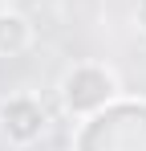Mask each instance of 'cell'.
<instances>
[{"mask_svg": "<svg viewBox=\"0 0 146 151\" xmlns=\"http://www.w3.org/2000/svg\"><path fill=\"white\" fill-rule=\"evenodd\" d=\"M118 90H122L118 74L110 65H101V61H77V65H69L61 74V86H57L61 106H65V114L73 123L94 119L97 110H106L110 102L118 98Z\"/></svg>", "mask_w": 146, "mask_h": 151, "instance_id": "6da1fadb", "label": "cell"}, {"mask_svg": "<svg viewBox=\"0 0 146 151\" xmlns=\"http://www.w3.org/2000/svg\"><path fill=\"white\" fill-rule=\"evenodd\" d=\"M49 135V110L37 94H8L0 98V139L12 151H28Z\"/></svg>", "mask_w": 146, "mask_h": 151, "instance_id": "7a4b0ae2", "label": "cell"}, {"mask_svg": "<svg viewBox=\"0 0 146 151\" xmlns=\"http://www.w3.org/2000/svg\"><path fill=\"white\" fill-rule=\"evenodd\" d=\"M37 45V25L21 8H0V61H16Z\"/></svg>", "mask_w": 146, "mask_h": 151, "instance_id": "3957f363", "label": "cell"}, {"mask_svg": "<svg viewBox=\"0 0 146 151\" xmlns=\"http://www.w3.org/2000/svg\"><path fill=\"white\" fill-rule=\"evenodd\" d=\"M134 21H138V29L146 33V0H138V8H134Z\"/></svg>", "mask_w": 146, "mask_h": 151, "instance_id": "277c9868", "label": "cell"}]
</instances>
